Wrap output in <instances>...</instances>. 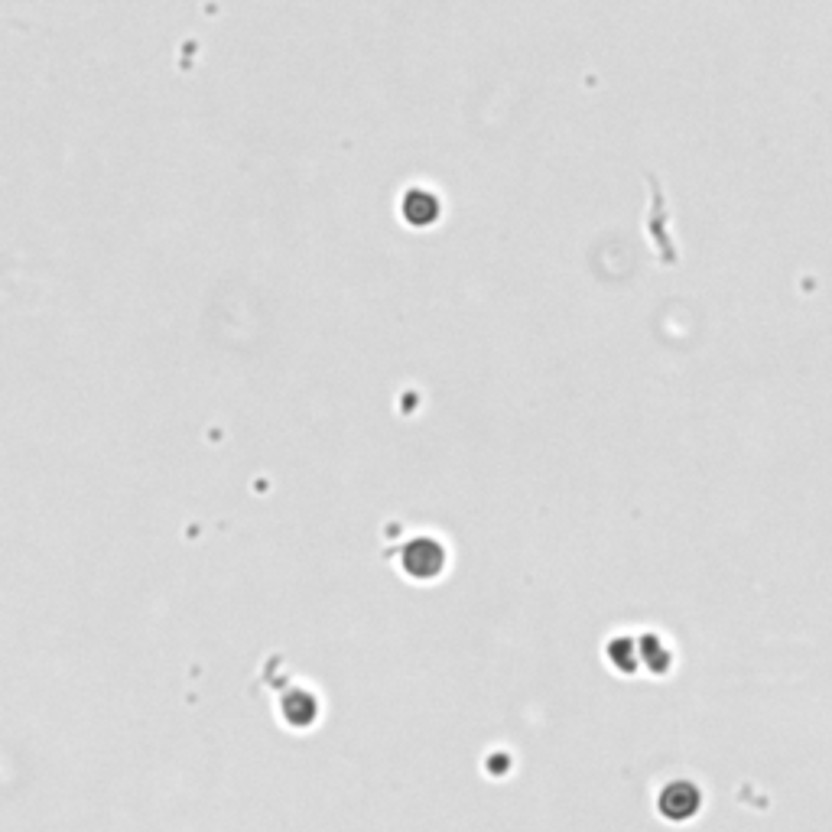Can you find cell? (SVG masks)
<instances>
[]
</instances>
